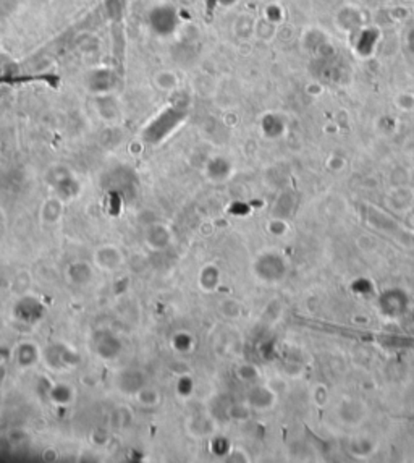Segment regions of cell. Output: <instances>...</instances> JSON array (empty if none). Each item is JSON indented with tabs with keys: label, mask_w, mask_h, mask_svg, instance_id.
<instances>
[{
	"label": "cell",
	"mask_w": 414,
	"mask_h": 463,
	"mask_svg": "<svg viewBox=\"0 0 414 463\" xmlns=\"http://www.w3.org/2000/svg\"><path fill=\"white\" fill-rule=\"evenodd\" d=\"M126 263V256L117 245H102L92 253V264L104 273H117Z\"/></svg>",
	"instance_id": "obj_1"
},
{
	"label": "cell",
	"mask_w": 414,
	"mask_h": 463,
	"mask_svg": "<svg viewBox=\"0 0 414 463\" xmlns=\"http://www.w3.org/2000/svg\"><path fill=\"white\" fill-rule=\"evenodd\" d=\"M67 279L75 287H88L94 279V264L86 261H73L67 268Z\"/></svg>",
	"instance_id": "obj_8"
},
{
	"label": "cell",
	"mask_w": 414,
	"mask_h": 463,
	"mask_svg": "<svg viewBox=\"0 0 414 463\" xmlns=\"http://www.w3.org/2000/svg\"><path fill=\"white\" fill-rule=\"evenodd\" d=\"M42 358V352L36 343L19 342L13 350V362L19 369H31Z\"/></svg>",
	"instance_id": "obj_7"
},
{
	"label": "cell",
	"mask_w": 414,
	"mask_h": 463,
	"mask_svg": "<svg viewBox=\"0 0 414 463\" xmlns=\"http://www.w3.org/2000/svg\"><path fill=\"white\" fill-rule=\"evenodd\" d=\"M135 400L144 408H156L160 405L162 400H164V397H162L159 389L151 386V384H146V386L136 393Z\"/></svg>",
	"instance_id": "obj_12"
},
{
	"label": "cell",
	"mask_w": 414,
	"mask_h": 463,
	"mask_svg": "<svg viewBox=\"0 0 414 463\" xmlns=\"http://www.w3.org/2000/svg\"><path fill=\"white\" fill-rule=\"evenodd\" d=\"M146 384H149L146 371L136 366L120 369L115 377L117 389L123 393V396L128 397H135Z\"/></svg>",
	"instance_id": "obj_3"
},
{
	"label": "cell",
	"mask_w": 414,
	"mask_h": 463,
	"mask_svg": "<svg viewBox=\"0 0 414 463\" xmlns=\"http://www.w3.org/2000/svg\"><path fill=\"white\" fill-rule=\"evenodd\" d=\"M174 389L180 398H191L196 391V382L188 374H181V376L176 377Z\"/></svg>",
	"instance_id": "obj_14"
},
{
	"label": "cell",
	"mask_w": 414,
	"mask_h": 463,
	"mask_svg": "<svg viewBox=\"0 0 414 463\" xmlns=\"http://www.w3.org/2000/svg\"><path fill=\"white\" fill-rule=\"evenodd\" d=\"M92 350L99 358L106 359V362H113L122 355L123 342L108 329H99L92 334Z\"/></svg>",
	"instance_id": "obj_2"
},
{
	"label": "cell",
	"mask_w": 414,
	"mask_h": 463,
	"mask_svg": "<svg viewBox=\"0 0 414 463\" xmlns=\"http://www.w3.org/2000/svg\"><path fill=\"white\" fill-rule=\"evenodd\" d=\"M112 439V434H110V431L108 430H94L92 431V434H91V441H92V444L94 446H107L108 442H110Z\"/></svg>",
	"instance_id": "obj_16"
},
{
	"label": "cell",
	"mask_w": 414,
	"mask_h": 463,
	"mask_svg": "<svg viewBox=\"0 0 414 463\" xmlns=\"http://www.w3.org/2000/svg\"><path fill=\"white\" fill-rule=\"evenodd\" d=\"M63 216V201L60 196H53L42 203L41 211H39V219L47 227H53L62 220Z\"/></svg>",
	"instance_id": "obj_9"
},
{
	"label": "cell",
	"mask_w": 414,
	"mask_h": 463,
	"mask_svg": "<svg viewBox=\"0 0 414 463\" xmlns=\"http://www.w3.org/2000/svg\"><path fill=\"white\" fill-rule=\"evenodd\" d=\"M220 284V270L214 264H204L198 273V287L206 293L217 290Z\"/></svg>",
	"instance_id": "obj_10"
},
{
	"label": "cell",
	"mask_w": 414,
	"mask_h": 463,
	"mask_svg": "<svg viewBox=\"0 0 414 463\" xmlns=\"http://www.w3.org/2000/svg\"><path fill=\"white\" fill-rule=\"evenodd\" d=\"M113 428L118 431H126L130 430L135 423V413L130 407H118L115 412H113V418H112Z\"/></svg>",
	"instance_id": "obj_13"
},
{
	"label": "cell",
	"mask_w": 414,
	"mask_h": 463,
	"mask_svg": "<svg viewBox=\"0 0 414 463\" xmlns=\"http://www.w3.org/2000/svg\"><path fill=\"white\" fill-rule=\"evenodd\" d=\"M78 355L72 347L65 346V343H53L49 347L46 352L42 353V358L46 359L47 364L51 368L56 369H65V368H73V358H76Z\"/></svg>",
	"instance_id": "obj_6"
},
{
	"label": "cell",
	"mask_w": 414,
	"mask_h": 463,
	"mask_svg": "<svg viewBox=\"0 0 414 463\" xmlns=\"http://www.w3.org/2000/svg\"><path fill=\"white\" fill-rule=\"evenodd\" d=\"M193 347H194V339L188 332H179L175 334L174 339H172V348L176 350V352L181 355L190 353Z\"/></svg>",
	"instance_id": "obj_15"
},
{
	"label": "cell",
	"mask_w": 414,
	"mask_h": 463,
	"mask_svg": "<svg viewBox=\"0 0 414 463\" xmlns=\"http://www.w3.org/2000/svg\"><path fill=\"white\" fill-rule=\"evenodd\" d=\"M144 245L151 251H164L174 241L172 230L162 222H151L144 230Z\"/></svg>",
	"instance_id": "obj_5"
},
{
	"label": "cell",
	"mask_w": 414,
	"mask_h": 463,
	"mask_svg": "<svg viewBox=\"0 0 414 463\" xmlns=\"http://www.w3.org/2000/svg\"><path fill=\"white\" fill-rule=\"evenodd\" d=\"M49 397H51V400L56 403L57 407H70L72 403L75 402L76 391L70 384L60 382L56 384V386L49 391Z\"/></svg>",
	"instance_id": "obj_11"
},
{
	"label": "cell",
	"mask_w": 414,
	"mask_h": 463,
	"mask_svg": "<svg viewBox=\"0 0 414 463\" xmlns=\"http://www.w3.org/2000/svg\"><path fill=\"white\" fill-rule=\"evenodd\" d=\"M185 428L186 432H188L190 436L196 437V439H207V437L215 434V416L209 412H198L186 418Z\"/></svg>",
	"instance_id": "obj_4"
}]
</instances>
